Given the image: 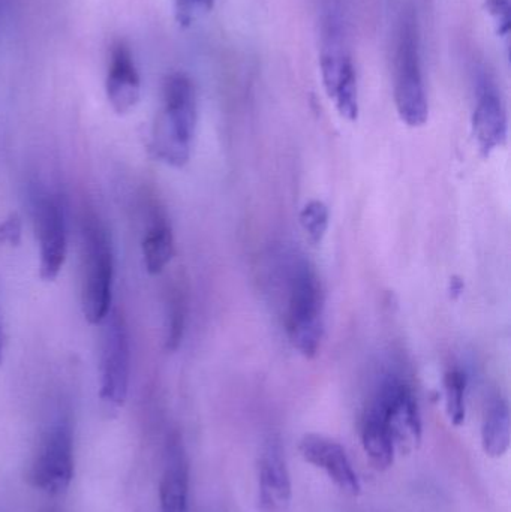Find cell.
I'll return each instance as SVG.
<instances>
[{
	"mask_svg": "<svg viewBox=\"0 0 511 512\" xmlns=\"http://www.w3.org/2000/svg\"><path fill=\"white\" fill-rule=\"evenodd\" d=\"M197 122L194 83L188 75L171 74L165 80L164 108L153 131L152 150L156 158L173 168L185 167L191 159Z\"/></svg>",
	"mask_w": 511,
	"mask_h": 512,
	"instance_id": "cell-1",
	"label": "cell"
},
{
	"mask_svg": "<svg viewBox=\"0 0 511 512\" xmlns=\"http://www.w3.org/2000/svg\"><path fill=\"white\" fill-rule=\"evenodd\" d=\"M320 69L324 90L339 116L356 122L359 119L356 68L348 50L344 15L338 0H329L324 8Z\"/></svg>",
	"mask_w": 511,
	"mask_h": 512,
	"instance_id": "cell-2",
	"label": "cell"
},
{
	"mask_svg": "<svg viewBox=\"0 0 511 512\" xmlns=\"http://www.w3.org/2000/svg\"><path fill=\"white\" fill-rule=\"evenodd\" d=\"M285 330L299 354L309 360L317 357L324 336V292L314 267L303 258L288 273Z\"/></svg>",
	"mask_w": 511,
	"mask_h": 512,
	"instance_id": "cell-3",
	"label": "cell"
},
{
	"mask_svg": "<svg viewBox=\"0 0 511 512\" xmlns=\"http://www.w3.org/2000/svg\"><path fill=\"white\" fill-rule=\"evenodd\" d=\"M395 104L402 122L410 128H420L428 122L429 104L420 60L419 29L413 14L402 18L396 41Z\"/></svg>",
	"mask_w": 511,
	"mask_h": 512,
	"instance_id": "cell-4",
	"label": "cell"
},
{
	"mask_svg": "<svg viewBox=\"0 0 511 512\" xmlns=\"http://www.w3.org/2000/svg\"><path fill=\"white\" fill-rule=\"evenodd\" d=\"M83 313L89 324L98 325L110 315L114 261L110 240L95 218L84 225Z\"/></svg>",
	"mask_w": 511,
	"mask_h": 512,
	"instance_id": "cell-5",
	"label": "cell"
},
{
	"mask_svg": "<svg viewBox=\"0 0 511 512\" xmlns=\"http://www.w3.org/2000/svg\"><path fill=\"white\" fill-rule=\"evenodd\" d=\"M74 477V439L66 421L51 426L42 438L30 469V480L48 495H60Z\"/></svg>",
	"mask_w": 511,
	"mask_h": 512,
	"instance_id": "cell-6",
	"label": "cell"
},
{
	"mask_svg": "<svg viewBox=\"0 0 511 512\" xmlns=\"http://www.w3.org/2000/svg\"><path fill=\"white\" fill-rule=\"evenodd\" d=\"M105 321L99 396L107 405L119 408L126 402L131 381V342L128 327L119 313H110Z\"/></svg>",
	"mask_w": 511,
	"mask_h": 512,
	"instance_id": "cell-7",
	"label": "cell"
},
{
	"mask_svg": "<svg viewBox=\"0 0 511 512\" xmlns=\"http://www.w3.org/2000/svg\"><path fill=\"white\" fill-rule=\"evenodd\" d=\"M374 411L389 427L398 447L413 450L422 441V418L416 397L405 382L387 378L375 397Z\"/></svg>",
	"mask_w": 511,
	"mask_h": 512,
	"instance_id": "cell-8",
	"label": "cell"
},
{
	"mask_svg": "<svg viewBox=\"0 0 511 512\" xmlns=\"http://www.w3.org/2000/svg\"><path fill=\"white\" fill-rule=\"evenodd\" d=\"M33 219L39 240V274L45 282L57 279L68 252L65 212L62 204L53 195L41 194L33 197Z\"/></svg>",
	"mask_w": 511,
	"mask_h": 512,
	"instance_id": "cell-9",
	"label": "cell"
},
{
	"mask_svg": "<svg viewBox=\"0 0 511 512\" xmlns=\"http://www.w3.org/2000/svg\"><path fill=\"white\" fill-rule=\"evenodd\" d=\"M300 454L315 468L323 469L330 480L350 496H359L362 484L339 442L321 435H306L300 441Z\"/></svg>",
	"mask_w": 511,
	"mask_h": 512,
	"instance_id": "cell-10",
	"label": "cell"
},
{
	"mask_svg": "<svg viewBox=\"0 0 511 512\" xmlns=\"http://www.w3.org/2000/svg\"><path fill=\"white\" fill-rule=\"evenodd\" d=\"M507 132L509 123L501 96L489 81H483L473 113V134L480 153L488 158L492 152L504 146Z\"/></svg>",
	"mask_w": 511,
	"mask_h": 512,
	"instance_id": "cell-11",
	"label": "cell"
},
{
	"mask_svg": "<svg viewBox=\"0 0 511 512\" xmlns=\"http://www.w3.org/2000/svg\"><path fill=\"white\" fill-rule=\"evenodd\" d=\"M108 102L117 114H128L140 101L141 78L131 48L117 42L111 48L110 66L105 81Z\"/></svg>",
	"mask_w": 511,
	"mask_h": 512,
	"instance_id": "cell-12",
	"label": "cell"
},
{
	"mask_svg": "<svg viewBox=\"0 0 511 512\" xmlns=\"http://www.w3.org/2000/svg\"><path fill=\"white\" fill-rule=\"evenodd\" d=\"M260 505L267 512L287 510L291 501V480L279 448H267L258 466Z\"/></svg>",
	"mask_w": 511,
	"mask_h": 512,
	"instance_id": "cell-13",
	"label": "cell"
},
{
	"mask_svg": "<svg viewBox=\"0 0 511 512\" xmlns=\"http://www.w3.org/2000/svg\"><path fill=\"white\" fill-rule=\"evenodd\" d=\"M189 478L182 448L173 442L170 459L159 484L161 512H188Z\"/></svg>",
	"mask_w": 511,
	"mask_h": 512,
	"instance_id": "cell-14",
	"label": "cell"
},
{
	"mask_svg": "<svg viewBox=\"0 0 511 512\" xmlns=\"http://www.w3.org/2000/svg\"><path fill=\"white\" fill-rule=\"evenodd\" d=\"M143 258L146 270L150 274H159L165 270L174 258V236L170 224L162 215H155L147 228L143 239Z\"/></svg>",
	"mask_w": 511,
	"mask_h": 512,
	"instance_id": "cell-15",
	"label": "cell"
},
{
	"mask_svg": "<svg viewBox=\"0 0 511 512\" xmlns=\"http://www.w3.org/2000/svg\"><path fill=\"white\" fill-rule=\"evenodd\" d=\"M510 409L503 397H495L486 411L482 445L486 456L500 459L510 448Z\"/></svg>",
	"mask_w": 511,
	"mask_h": 512,
	"instance_id": "cell-16",
	"label": "cell"
},
{
	"mask_svg": "<svg viewBox=\"0 0 511 512\" xmlns=\"http://www.w3.org/2000/svg\"><path fill=\"white\" fill-rule=\"evenodd\" d=\"M362 444L372 465L386 471L395 462V441L383 420L369 409L362 427Z\"/></svg>",
	"mask_w": 511,
	"mask_h": 512,
	"instance_id": "cell-17",
	"label": "cell"
},
{
	"mask_svg": "<svg viewBox=\"0 0 511 512\" xmlns=\"http://www.w3.org/2000/svg\"><path fill=\"white\" fill-rule=\"evenodd\" d=\"M465 393H467V376L462 370L450 369L444 375V394H446V411L453 426L459 427L465 423L467 408H465Z\"/></svg>",
	"mask_w": 511,
	"mask_h": 512,
	"instance_id": "cell-18",
	"label": "cell"
},
{
	"mask_svg": "<svg viewBox=\"0 0 511 512\" xmlns=\"http://www.w3.org/2000/svg\"><path fill=\"white\" fill-rule=\"evenodd\" d=\"M300 225L314 245H321L329 231V207L320 200L309 201L300 212Z\"/></svg>",
	"mask_w": 511,
	"mask_h": 512,
	"instance_id": "cell-19",
	"label": "cell"
},
{
	"mask_svg": "<svg viewBox=\"0 0 511 512\" xmlns=\"http://www.w3.org/2000/svg\"><path fill=\"white\" fill-rule=\"evenodd\" d=\"M185 322V298H183L182 292L176 289L171 295L170 306H168L167 337H165V346H167L168 351H176L182 343Z\"/></svg>",
	"mask_w": 511,
	"mask_h": 512,
	"instance_id": "cell-20",
	"label": "cell"
},
{
	"mask_svg": "<svg viewBox=\"0 0 511 512\" xmlns=\"http://www.w3.org/2000/svg\"><path fill=\"white\" fill-rule=\"evenodd\" d=\"M215 5V0H176V20L182 27H189L209 14Z\"/></svg>",
	"mask_w": 511,
	"mask_h": 512,
	"instance_id": "cell-21",
	"label": "cell"
},
{
	"mask_svg": "<svg viewBox=\"0 0 511 512\" xmlns=\"http://www.w3.org/2000/svg\"><path fill=\"white\" fill-rule=\"evenodd\" d=\"M486 12L494 21L497 35L509 38L511 29V0H486Z\"/></svg>",
	"mask_w": 511,
	"mask_h": 512,
	"instance_id": "cell-22",
	"label": "cell"
},
{
	"mask_svg": "<svg viewBox=\"0 0 511 512\" xmlns=\"http://www.w3.org/2000/svg\"><path fill=\"white\" fill-rule=\"evenodd\" d=\"M0 243L3 245L18 246L21 243V221L18 215L12 213L0 224Z\"/></svg>",
	"mask_w": 511,
	"mask_h": 512,
	"instance_id": "cell-23",
	"label": "cell"
},
{
	"mask_svg": "<svg viewBox=\"0 0 511 512\" xmlns=\"http://www.w3.org/2000/svg\"><path fill=\"white\" fill-rule=\"evenodd\" d=\"M462 291H464V282L458 279V277L450 279V295H452L453 298H458L459 295L462 294Z\"/></svg>",
	"mask_w": 511,
	"mask_h": 512,
	"instance_id": "cell-24",
	"label": "cell"
},
{
	"mask_svg": "<svg viewBox=\"0 0 511 512\" xmlns=\"http://www.w3.org/2000/svg\"><path fill=\"white\" fill-rule=\"evenodd\" d=\"M3 360V330H2V324H0V363H2Z\"/></svg>",
	"mask_w": 511,
	"mask_h": 512,
	"instance_id": "cell-25",
	"label": "cell"
}]
</instances>
